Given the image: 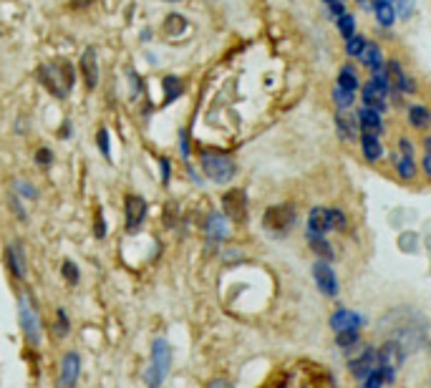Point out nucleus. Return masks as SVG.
Returning a JSON list of instances; mask_svg holds the SVG:
<instances>
[{"instance_id":"f257e3e1","label":"nucleus","mask_w":431,"mask_h":388,"mask_svg":"<svg viewBox=\"0 0 431 388\" xmlns=\"http://www.w3.org/2000/svg\"><path fill=\"white\" fill-rule=\"evenodd\" d=\"M378 330L386 333L389 340H396L398 346L409 353V351H419L426 346V318L414 308H398V310L386 312L378 323Z\"/></svg>"},{"instance_id":"f03ea898","label":"nucleus","mask_w":431,"mask_h":388,"mask_svg":"<svg viewBox=\"0 0 431 388\" xmlns=\"http://www.w3.org/2000/svg\"><path fill=\"white\" fill-rule=\"evenodd\" d=\"M38 78L49 89V94H53L56 98H66L73 89L76 73H73V66L66 58H53V61L38 69Z\"/></svg>"},{"instance_id":"7ed1b4c3","label":"nucleus","mask_w":431,"mask_h":388,"mask_svg":"<svg viewBox=\"0 0 431 388\" xmlns=\"http://www.w3.org/2000/svg\"><path fill=\"white\" fill-rule=\"evenodd\" d=\"M169 368H172V346L169 340L157 338L152 343V360L146 368V388H161V383L167 381Z\"/></svg>"},{"instance_id":"20e7f679","label":"nucleus","mask_w":431,"mask_h":388,"mask_svg":"<svg viewBox=\"0 0 431 388\" xmlns=\"http://www.w3.org/2000/svg\"><path fill=\"white\" fill-rule=\"evenodd\" d=\"M202 172L207 174L209 179L215 182V184H227L237 174V164L235 159H230L227 154H220V152H204L202 154Z\"/></svg>"},{"instance_id":"39448f33","label":"nucleus","mask_w":431,"mask_h":388,"mask_svg":"<svg viewBox=\"0 0 431 388\" xmlns=\"http://www.w3.org/2000/svg\"><path fill=\"white\" fill-rule=\"evenodd\" d=\"M18 320H21V330L26 335V340H28V346H41V318H38V310H35L30 295H26V292L18 298Z\"/></svg>"},{"instance_id":"423d86ee","label":"nucleus","mask_w":431,"mask_h":388,"mask_svg":"<svg viewBox=\"0 0 431 388\" xmlns=\"http://www.w3.org/2000/svg\"><path fill=\"white\" fill-rule=\"evenodd\" d=\"M295 224V209L290 204H275V207H267L263 215V227L275 237L288 235Z\"/></svg>"},{"instance_id":"0eeeda50","label":"nucleus","mask_w":431,"mask_h":388,"mask_svg":"<svg viewBox=\"0 0 431 388\" xmlns=\"http://www.w3.org/2000/svg\"><path fill=\"white\" fill-rule=\"evenodd\" d=\"M78 378H81V355H78L76 351H69V353L61 358L56 388H76Z\"/></svg>"},{"instance_id":"6e6552de","label":"nucleus","mask_w":431,"mask_h":388,"mask_svg":"<svg viewBox=\"0 0 431 388\" xmlns=\"http://www.w3.org/2000/svg\"><path fill=\"white\" fill-rule=\"evenodd\" d=\"M222 209H225V217H230L232 222L247 220V194H245V189H230V192L225 194Z\"/></svg>"},{"instance_id":"1a4fd4ad","label":"nucleus","mask_w":431,"mask_h":388,"mask_svg":"<svg viewBox=\"0 0 431 388\" xmlns=\"http://www.w3.org/2000/svg\"><path fill=\"white\" fill-rule=\"evenodd\" d=\"M313 277H315V285H318V290L328 298H335L338 295V277H335L333 267L326 263V260H318L313 265Z\"/></svg>"},{"instance_id":"9d476101","label":"nucleus","mask_w":431,"mask_h":388,"mask_svg":"<svg viewBox=\"0 0 431 388\" xmlns=\"http://www.w3.org/2000/svg\"><path fill=\"white\" fill-rule=\"evenodd\" d=\"M146 220V200L139 194H129L126 197V227L139 229Z\"/></svg>"},{"instance_id":"9b49d317","label":"nucleus","mask_w":431,"mask_h":388,"mask_svg":"<svg viewBox=\"0 0 431 388\" xmlns=\"http://www.w3.org/2000/svg\"><path fill=\"white\" fill-rule=\"evenodd\" d=\"M328 229H331V224H328V209L323 207L310 209V217H308V242L326 237Z\"/></svg>"},{"instance_id":"f8f14e48","label":"nucleus","mask_w":431,"mask_h":388,"mask_svg":"<svg viewBox=\"0 0 431 388\" xmlns=\"http://www.w3.org/2000/svg\"><path fill=\"white\" fill-rule=\"evenodd\" d=\"M363 323H366L363 315H358V312H353V310H343V308L331 315V328H333L335 333L338 330H358Z\"/></svg>"},{"instance_id":"ddd939ff","label":"nucleus","mask_w":431,"mask_h":388,"mask_svg":"<svg viewBox=\"0 0 431 388\" xmlns=\"http://www.w3.org/2000/svg\"><path fill=\"white\" fill-rule=\"evenodd\" d=\"M6 263H8V270L13 272L15 280H23V277H26V255H23V247L18 242L6 247Z\"/></svg>"},{"instance_id":"4468645a","label":"nucleus","mask_w":431,"mask_h":388,"mask_svg":"<svg viewBox=\"0 0 431 388\" xmlns=\"http://www.w3.org/2000/svg\"><path fill=\"white\" fill-rule=\"evenodd\" d=\"M81 73H84V83L86 89H96L98 86V61H96V51L86 48L81 55Z\"/></svg>"},{"instance_id":"2eb2a0df","label":"nucleus","mask_w":431,"mask_h":388,"mask_svg":"<svg viewBox=\"0 0 431 388\" xmlns=\"http://www.w3.org/2000/svg\"><path fill=\"white\" fill-rule=\"evenodd\" d=\"M355 121H358V129H361L363 134H373V136H378V134L383 132L381 114L373 109H361L358 114H355Z\"/></svg>"},{"instance_id":"dca6fc26","label":"nucleus","mask_w":431,"mask_h":388,"mask_svg":"<svg viewBox=\"0 0 431 388\" xmlns=\"http://www.w3.org/2000/svg\"><path fill=\"white\" fill-rule=\"evenodd\" d=\"M386 96H389V91H383L381 86H376L373 81H369L363 86V104H366V109H373L381 114V111L386 109Z\"/></svg>"},{"instance_id":"f3484780","label":"nucleus","mask_w":431,"mask_h":388,"mask_svg":"<svg viewBox=\"0 0 431 388\" xmlns=\"http://www.w3.org/2000/svg\"><path fill=\"white\" fill-rule=\"evenodd\" d=\"M335 129L341 134V139H355V132H358V121H355L353 114H348L346 109H341L335 114Z\"/></svg>"},{"instance_id":"a211bd4d","label":"nucleus","mask_w":431,"mask_h":388,"mask_svg":"<svg viewBox=\"0 0 431 388\" xmlns=\"http://www.w3.org/2000/svg\"><path fill=\"white\" fill-rule=\"evenodd\" d=\"M373 366H376V351H373V348L363 351L361 358L351 360V371H353V376H358V378H366V376L371 373V368H373Z\"/></svg>"},{"instance_id":"6ab92c4d","label":"nucleus","mask_w":431,"mask_h":388,"mask_svg":"<svg viewBox=\"0 0 431 388\" xmlns=\"http://www.w3.org/2000/svg\"><path fill=\"white\" fill-rule=\"evenodd\" d=\"M373 10H376V21H378V26H383V28L394 26V21H396V8L391 6L389 0H376Z\"/></svg>"},{"instance_id":"aec40b11","label":"nucleus","mask_w":431,"mask_h":388,"mask_svg":"<svg viewBox=\"0 0 431 388\" xmlns=\"http://www.w3.org/2000/svg\"><path fill=\"white\" fill-rule=\"evenodd\" d=\"M207 235L212 242H220V240L227 237V222H225V215L212 212V215L207 217Z\"/></svg>"},{"instance_id":"412c9836","label":"nucleus","mask_w":431,"mask_h":388,"mask_svg":"<svg viewBox=\"0 0 431 388\" xmlns=\"http://www.w3.org/2000/svg\"><path fill=\"white\" fill-rule=\"evenodd\" d=\"M361 149H363V157L369 161H378L383 157V146H381V141H378V136H373V134H363Z\"/></svg>"},{"instance_id":"4be33fe9","label":"nucleus","mask_w":431,"mask_h":388,"mask_svg":"<svg viewBox=\"0 0 431 388\" xmlns=\"http://www.w3.org/2000/svg\"><path fill=\"white\" fill-rule=\"evenodd\" d=\"M396 172L401 174V179H414V177H416V164H414V154L398 152V157H396Z\"/></svg>"},{"instance_id":"5701e85b","label":"nucleus","mask_w":431,"mask_h":388,"mask_svg":"<svg viewBox=\"0 0 431 388\" xmlns=\"http://www.w3.org/2000/svg\"><path fill=\"white\" fill-rule=\"evenodd\" d=\"M361 58L371 71L381 69V48H378V43H366L361 51Z\"/></svg>"},{"instance_id":"b1692460","label":"nucleus","mask_w":431,"mask_h":388,"mask_svg":"<svg viewBox=\"0 0 431 388\" xmlns=\"http://www.w3.org/2000/svg\"><path fill=\"white\" fill-rule=\"evenodd\" d=\"M431 121V114L424 109V106H411L409 109V124L414 129H426Z\"/></svg>"},{"instance_id":"393cba45","label":"nucleus","mask_w":431,"mask_h":388,"mask_svg":"<svg viewBox=\"0 0 431 388\" xmlns=\"http://www.w3.org/2000/svg\"><path fill=\"white\" fill-rule=\"evenodd\" d=\"M338 86L346 91H355L358 89V76H355V71L351 66H343L341 73H338Z\"/></svg>"},{"instance_id":"a878e982","label":"nucleus","mask_w":431,"mask_h":388,"mask_svg":"<svg viewBox=\"0 0 431 388\" xmlns=\"http://www.w3.org/2000/svg\"><path fill=\"white\" fill-rule=\"evenodd\" d=\"M333 101L341 106V109H351V106H353V91H346V89H341V86H335Z\"/></svg>"},{"instance_id":"bb28decb","label":"nucleus","mask_w":431,"mask_h":388,"mask_svg":"<svg viewBox=\"0 0 431 388\" xmlns=\"http://www.w3.org/2000/svg\"><path fill=\"white\" fill-rule=\"evenodd\" d=\"M335 343L341 348H353L355 343H358V330H338Z\"/></svg>"},{"instance_id":"cd10ccee","label":"nucleus","mask_w":431,"mask_h":388,"mask_svg":"<svg viewBox=\"0 0 431 388\" xmlns=\"http://www.w3.org/2000/svg\"><path fill=\"white\" fill-rule=\"evenodd\" d=\"M338 30H341V35H343V38H351V35H353V30H355V21H353V15L343 13L341 18H338Z\"/></svg>"},{"instance_id":"c85d7f7f","label":"nucleus","mask_w":431,"mask_h":388,"mask_svg":"<svg viewBox=\"0 0 431 388\" xmlns=\"http://www.w3.org/2000/svg\"><path fill=\"white\" fill-rule=\"evenodd\" d=\"M69 330H71L69 315H66V310H63V308H58V310H56V335H58V338H63V335H66Z\"/></svg>"},{"instance_id":"c756f323","label":"nucleus","mask_w":431,"mask_h":388,"mask_svg":"<svg viewBox=\"0 0 431 388\" xmlns=\"http://www.w3.org/2000/svg\"><path fill=\"white\" fill-rule=\"evenodd\" d=\"M310 247L318 252L320 257H326V260H333V247L326 242V237H320V240H310Z\"/></svg>"},{"instance_id":"7c9ffc66","label":"nucleus","mask_w":431,"mask_h":388,"mask_svg":"<svg viewBox=\"0 0 431 388\" xmlns=\"http://www.w3.org/2000/svg\"><path fill=\"white\" fill-rule=\"evenodd\" d=\"M61 270H63V277H66V280H69L71 285H78V280H81V272H78L76 263H71V260H66Z\"/></svg>"},{"instance_id":"2f4dec72","label":"nucleus","mask_w":431,"mask_h":388,"mask_svg":"<svg viewBox=\"0 0 431 388\" xmlns=\"http://www.w3.org/2000/svg\"><path fill=\"white\" fill-rule=\"evenodd\" d=\"M363 46H366V41H363L361 35H351V38H346V51L351 55H361V51H363Z\"/></svg>"},{"instance_id":"473e14b6","label":"nucleus","mask_w":431,"mask_h":388,"mask_svg":"<svg viewBox=\"0 0 431 388\" xmlns=\"http://www.w3.org/2000/svg\"><path fill=\"white\" fill-rule=\"evenodd\" d=\"M164 89H167V101L177 98V96H179V94H182V83H179V78H174V76L164 78Z\"/></svg>"},{"instance_id":"72a5a7b5","label":"nucleus","mask_w":431,"mask_h":388,"mask_svg":"<svg viewBox=\"0 0 431 388\" xmlns=\"http://www.w3.org/2000/svg\"><path fill=\"white\" fill-rule=\"evenodd\" d=\"M328 224H331V229H343L346 227V215L341 209H328Z\"/></svg>"},{"instance_id":"f704fd0d","label":"nucleus","mask_w":431,"mask_h":388,"mask_svg":"<svg viewBox=\"0 0 431 388\" xmlns=\"http://www.w3.org/2000/svg\"><path fill=\"white\" fill-rule=\"evenodd\" d=\"M164 26H167L169 33H174V30H177V33H184V28H187V23H184V18H182V15H169Z\"/></svg>"},{"instance_id":"c9c22d12","label":"nucleus","mask_w":431,"mask_h":388,"mask_svg":"<svg viewBox=\"0 0 431 388\" xmlns=\"http://www.w3.org/2000/svg\"><path fill=\"white\" fill-rule=\"evenodd\" d=\"M414 6H416V0H401L396 13H401V18H409V15L414 13Z\"/></svg>"},{"instance_id":"e433bc0d","label":"nucleus","mask_w":431,"mask_h":388,"mask_svg":"<svg viewBox=\"0 0 431 388\" xmlns=\"http://www.w3.org/2000/svg\"><path fill=\"white\" fill-rule=\"evenodd\" d=\"M15 189L21 192V197H30V200H35V189L30 187V184H26V182H15Z\"/></svg>"},{"instance_id":"4c0bfd02","label":"nucleus","mask_w":431,"mask_h":388,"mask_svg":"<svg viewBox=\"0 0 431 388\" xmlns=\"http://www.w3.org/2000/svg\"><path fill=\"white\" fill-rule=\"evenodd\" d=\"M98 146H101V152L109 157V132H106V129H101V132H98Z\"/></svg>"},{"instance_id":"58836bf2","label":"nucleus","mask_w":431,"mask_h":388,"mask_svg":"<svg viewBox=\"0 0 431 388\" xmlns=\"http://www.w3.org/2000/svg\"><path fill=\"white\" fill-rule=\"evenodd\" d=\"M35 161H38L41 166H46V164H51V161H53V157H51L49 149H41V152H38V157H35Z\"/></svg>"},{"instance_id":"ea45409f","label":"nucleus","mask_w":431,"mask_h":388,"mask_svg":"<svg viewBox=\"0 0 431 388\" xmlns=\"http://www.w3.org/2000/svg\"><path fill=\"white\" fill-rule=\"evenodd\" d=\"M161 172H164V177H161V182L167 184V182H169V177H172V164H169L167 159H161Z\"/></svg>"},{"instance_id":"a19ab883","label":"nucleus","mask_w":431,"mask_h":388,"mask_svg":"<svg viewBox=\"0 0 431 388\" xmlns=\"http://www.w3.org/2000/svg\"><path fill=\"white\" fill-rule=\"evenodd\" d=\"M331 10H333L335 18H341V15L346 13V10H343V6H341V3H338V0H333V3H331Z\"/></svg>"},{"instance_id":"79ce46f5","label":"nucleus","mask_w":431,"mask_h":388,"mask_svg":"<svg viewBox=\"0 0 431 388\" xmlns=\"http://www.w3.org/2000/svg\"><path fill=\"white\" fill-rule=\"evenodd\" d=\"M207 388H230V386H227V381H222V378H217V381H212Z\"/></svg>"},{"instance_id":"37998d69","label":"nucleus","mask_w":431,"mask_h":388,"mask_svg":"<svg viewBox=\"0 0 431 388\" xmlns=\"http://www.w3.org/2000/svg\"><path fill=\"white\" fill-rule=\"evenodd\" d=\"M169 3H179V0H169Z\"/></svg>"},{"instance_id":"c03bdc74","label":"nucleus","mask_w":431,"mask_h":388,"mask_svg":"<svg viewBox=\"0 0 431 388\" xmlns=\"http://www.w3.org/2000/svg\"><path fill=\"white\" fill-rule=\"evenodd\" d=\"M326 3H333V0H326Z\"/></svg>"},{"instance_id":"a18cd8bd","label":"nucleus","mask_w":431,"mask_h":388,"mask_svg":"<svg viewBox=\"0 0 431 388\" xmlns=\"http://www.w3.org/2000/svg\"><path fill=\"white\" fill-rule=\"evenodd\" d=\"M0 35H3V28H0Z\"/></svg>"},{"instance_id":"49530a36","label":"nucleus","mask_w":431,"mask_h":388,"mask_svg":"<svg viewBox=\"0 0 431 388\" xmlns=\"http://www.w3.org/2000/svg\"><path fill=\"white\" fill-rule=\"evenodd\" d=\"M389 3H391V0H389Z\"/></svg>"}]
</instances>
